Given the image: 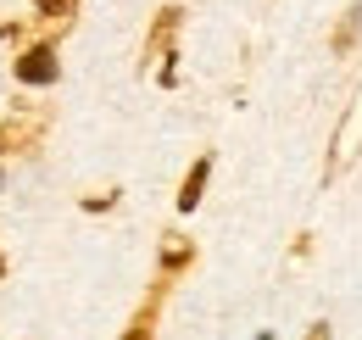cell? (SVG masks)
<instances>
[{"label":"cell","mask_w":362,"mask_h":340,"mask_svg":"<svg viewBox=\"0 0 362 340\" xmlns=\"http://www.w3.org/2000/svg\"><path fill=\"white\" fill-rule=\"evenodd\" d=\"M17 79H23V84H50V79H56V50H50V45H34V50L17 62Z\"/></svg>","instance_id":"6da1fadb"},{"label":"cell","mask_w":362,"mask_h":340,"mask_svg":"<svg viewBox=\"0 0 362 340\" xmlns=\"http://www.w3.org/2000/svg\"><path fill=\"white\" fill-rule=\"evenodd\" d=\"M201 190H206V162H195V168H189V178H184V196H179V207H195V201H201Z\"/></svg>","instance_id":"7a4b0ae2"},{"label":"cell","mask_w":362,"mask_h":340,"mask_svg":"<svg viewBox=\"0 0 362 340\" xmlns=\"http://www.w3.org/2000/svg\"><path fill=\"white\" fill-rule=\"evenodd\" d=\"M123 340H151V329H145V324H134V329H129Z\"/></svg>","instance_id":"3957f363"},{"label":"cell","mask_w":362,"mask_h":340,"mask_svg":"<svg viewBox=\"0 0 362 340\" xmlns=\"http://www.w3.org/2000/svg\"><path fill=\"white\" fill-rule=\"evenodd\" d=\"M40 11H62V0H40Z\"/></svg>","instance_id":"277c9868"},{"label":"cell","mask_w":362,"mask_h":340,"mask_svg":"<svg viewBox=\"0 0 362 340\" xmlns=\"http://www.w3.org/2000/svg\"><path fill=\"white\" fill-rule=\"evenodd\" d=\"M313 340H323V329H313Z\"/></svg>","instance_id":"5b68a950"}]
</instances>
